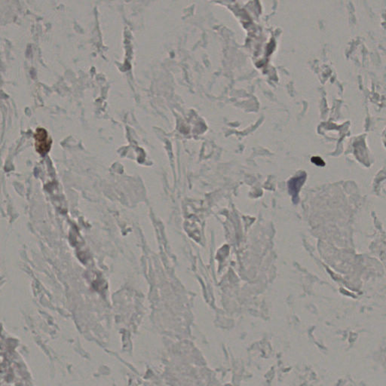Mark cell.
<instances>
[{
  "instance_id": "1",
  "label": "cell",
  "mask_w": 386,
  "mask_h": 386,
  "mask_svg": "<svg viewBox=\"0 0 386 386\" xmlns=\"http://www.w3.org/2000/svg\"><path fill=\"white\" fill-rule=\"evenodd\" d=\"M36 149L39 154L45 155L50 150L52 140L48 132L43 128H38L35 134Z\"/></svg>"
},
{
  "instance_id": "2",
  "label": "cell",
  "mask_w": 386,
  "mask_h": 386,
  "mask_svg": "<svg viewBox=\"0 0 386 386\" xmlns=\"http://www.w3.org/2000/svg\"><path fill=\"white\" fill-rule=\"evenodd\" d=\"M306 180V174H302L300 176L293 177L291 180H290L288 183V188H289V193L291 194L293 196V200L296 199V198L298 197V193L300 192V188L303 186Z\"/></svg>"
},
{
  "instance_id": "3",
  "label": "cell",
  "mask_w": 386,
  "mask_h": 386,
  "mask_svg": "<svg viewBox=\"0 0 386 386\" xmlns=\"http://www.w3.org/2000/svg\"><path fill=\"white\" fill-rule=\"evenodd\" d=\"M311 162L315 164V165H318V166H324V165H325V162H324L323 160L321 159L320 157H313V158H311Z\"/></svg>"
}]
</instances>
